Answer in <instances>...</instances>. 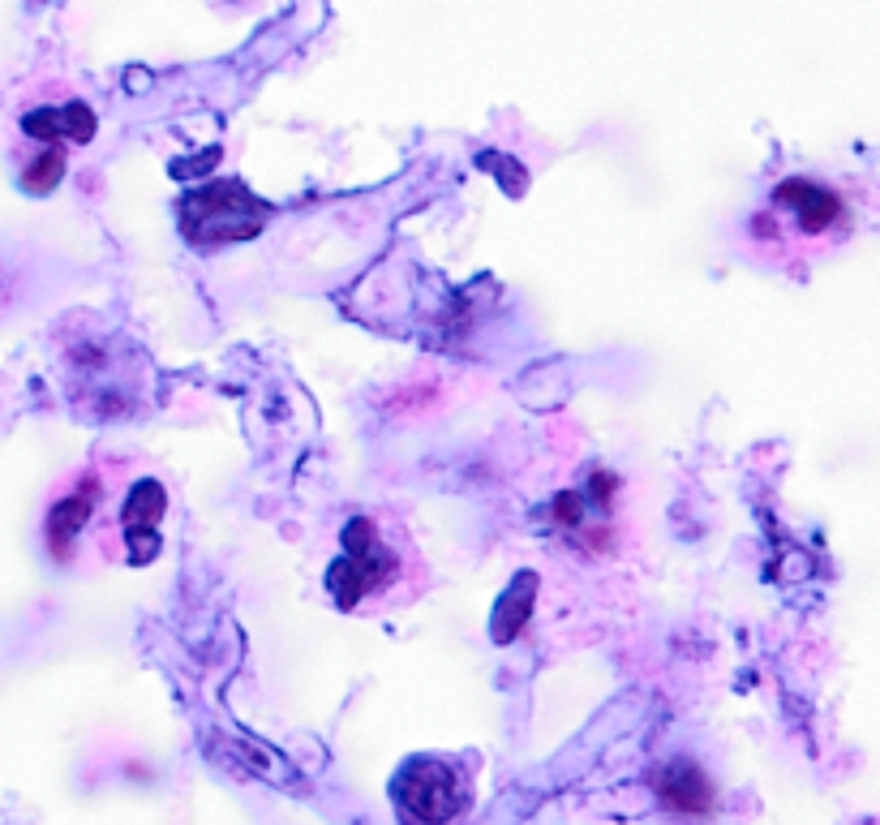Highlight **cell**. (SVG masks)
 <instances>
[{"instance_id": "6da1fadb", "label": "cell", "mask_w": 880, "mask_h": 825, "mask_svg": "<svg viewBox=\"0 0 880 825\" xmlns=\"http://www.w3.org/2000/svg\"><path fill=\"white\" fill-rule=\"evenodd\" d=\"M429 590V563L392 507H357L335 529V560L326 563V597L344 615H392Z\"/></svg>"}, {"instance_id": "7a4b0ae2", "label": "cell", "mask_w": 880, "mask_h": 825, "mask_svg": "<svg viewBox=\"0 0 880 825\" xmlns=\"http://www.w3.org/2000/svg\"><path fill=\"white\" fill-rule=\"evenodd\" d=\"M859 232V202L847 185L795 172L756 207L748 241L756 259L782 271H808L816 259L842 250Z\"/></svg>"}, {"instance_id": "3957f363", "label": "cell", "mask_w": 880, "mask_h": 825, "mask_svg": "<svg viewBox=\"0 0 880 825\" xmlns=\"http://www.w3.org/2000/svg\"><path fill=\"white\" fill-rule=\"evenodd\" d=\"M99 121L95 112L82 100L65 103H39L18 117V138H22V155H18V185L27 194H48L61 185L73 147H87L95 138Z\"/></svg>"}, {"instance_id": "277c9868", "label": "cell", "mask_w": 880, "mask_h": 825, "mask_svg": "<svg viewBox=\"0 0 880 825\" xmlns=\"http://www.w3.org/2000/svg\"><path fill=\"white\" fill-rule=\"evenodd\" d=\"M399 825H456L473 808V769L456 757H413L392 783Z\"/></svg>"}, {"instance_id": "5b68a950", "label": "cell", "mask_w": 880, "mask_h": 825, "mask_svg": "<svg viewBox=\"0 0 880 825\" xmlns=\"http://www.w3.org/2000/svg\"><path fill=\"white\" fill-rule=\"evenodd\" d=\"M117 461L121 456L87 461L57 491V499L48 503V512H43V542H48V555L61 563V567H78V560H91L99 503L108 495V482L117 473Z\"/></svg>"}, {"instance_id": "8992f818", "label": "cell", "mask_w": 880, "mask_h": 825, "mask_svg": "<svg viewBox=\"0 0 880 825\" xmlns=\"http://www.w3.org/2000/svg\"><path fill=\"white\" fill-rule=\"evenodd\" d=\"M266 202L254 199L241 181H215L181 202V232L190 245L215 250V245H236L266 229Z\"/></svg>"}, {"instance_id": "52a82bcc", "label": "cell", "mask_w": 880, "mask_h": 825, "mask_svg": "<svg viewBox=\"0 0 880 825\" xmlns=\"http://www.w3.org/2000/svg\"><path fill=\"white\" fill-rule=\"evenodd\" d=\"M657 792L666 804H675L679 813H705L714 804V787L709 778L700 774V765L691 761H670L661 774H657Z\"/></svg>"}]
</instances>
